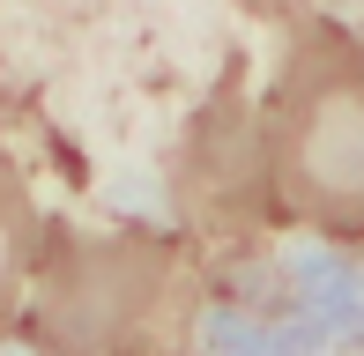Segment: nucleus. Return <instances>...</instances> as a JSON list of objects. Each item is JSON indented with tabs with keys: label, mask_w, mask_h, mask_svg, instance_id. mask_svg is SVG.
<instances>
[{
	"label": "nucleus",
	"mask_w": 364,
	"mask_h": 356,
	"mask_svg": "<svg viewBox=\"0 0 364 356\" xmlns=\"http://www.w3.org/2000/svg\"><path fill=\"white\" fill-rule=\"evenodd\" d=\"M193 312V245L171 230H53L15 334L30 356H171Z\"/></svg>",
	"instance_id": "2"
},
{
	"label": "nucleus",
	"mask_w": 364,
	"mask_h": 356,
	"mask_svg": "<svg viewBox=\"0 0 364 356\" xmlns=\"http://www.w3.org/2000/svg\"><path fill=\"white\" fill-rule=\"evenodd\" d=\"M253 119L268 223L320 245H364V38L335 15H305Z\"/></svg>",
	"instance_id": "1"
},
{
	"label": "nucleus",
	"mask_w": 364,
	"mask_h": 356,
	"mask_svg": "<svg viewBox=\"0 0 364 356\" xmlns=\"http://www.w3.org/2000/svg\"><path fill=\"white\" fill-rule=\"evenodd\" d=\"M45 216H38V193H30L15 149L0 141V327L23 319V297L38 282V260H45Z\"/></svg>",
	"instance_id": "4"
},
{
	"label": "nucleus",
	"mask_w": 364,
	"mask_h": 356,
	"mask_svg": "<svg viewBox=\"0 0 364 356\" xmlns=\"http://www.w3.org/2000/svg\"><path fill=\"white\" fill-rule=\"evenodd\" d=\"M178 208L201 238H238L245 223H268V186H260V119L230 104V89L201 111L178 164ZM193 238V245H201Z\"/></svg>",
	"instance_id": "3"
}]
</instances>
